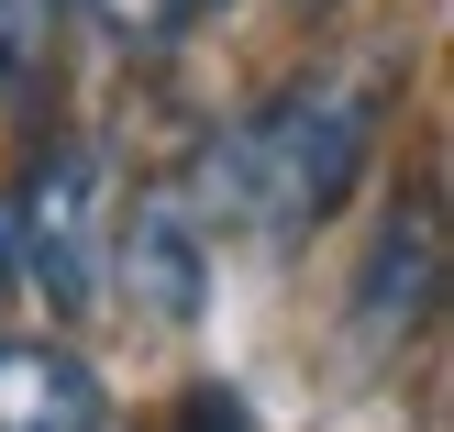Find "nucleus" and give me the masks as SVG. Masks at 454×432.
I'll return each mask as SVG.
<instances>
[{
  "mask_svg": "<svg viewBox=\"0 0 454 432\" xmlns=\"http://www.w3.org/2000/svg\"><path fill=\"white\" fill-rule=\"evenodd\" d=\"M111 222H122L111 155L89 133H44L22 189H12V278L44 310H89L111 288Z\"/></svg>",
  "mask_w": 454,
  "mask_h": 432,
  "instance_id": "obj_2",
  "label": "nucleus"
},
{
  "mask_svg": "<svg viewBox=\"0 0 454 432\" xmlns=\"http://www.w3.org/2000/svg\"><path fill=\"white\" fill-rule=\"evenodd\" d=\"M433 310H443V200L411 189V200L388 211V233H377L366 278H355V333L388 355V344H411Z\"/></svg>",
  "mask_w": 454,
  "mask_h": 432,
  "instance_id": "obj_4",
  "label": "nucleus"
},
{
  "mask_svg": "<svg viewBox=\"0 0 454 432\" xmlns=\"http://www.w3.org/2000/svg\"><path fill=\"white\" fill-rule=\"evenodd\" d=\"M200 12H222V0H200Z\"/></svg>",
  "mask_w": 454,
  "mask_h": 432,
  "instance_id": "obj_9",
  "label": "nucleus"
},
{
  "mask_svg": "<svg viewBox=\"0 0 454 432\" xmlns=\"http://www.w3.org/2000/svg\"><path fill=\"white\" fill-rule=\"evenodd\" d=\"M111 288H122L145 322L189 333L200 300H211V222H200L177 189H145L122 222H111Z\"/></svg>",
  "mask_w": 454,
  "mask_h": 432,
  "instance_id": "obj_3",
  "label": "nucleus"
},
{
  "mask_svg": "<svg viewBox=\"0 0 454 432\" xmlns=\"http://www.w3.org/2000/svg\"><path fill=\"white\" fill-rule=\"evenodd\" d=\"M167 432H255V411H244V399L222 389V377H200V389H177Z\"/></svg>",
  "mask_w": 454,
  "mask_h": 432,
  "instance_id": "obj_7",
  "label": "nucleus"
},
{
  "mask_svg": "<svg viewBox=\"0 0 454 432\" xmlns=\"http://www.w3.org/2000/svg\"><path fill=\"white\" fill-rule=\"evenodd\" d=\"M377 100H388L377 67H310L278 100L233 111L222 133H200V167H189L177 200H189L200 222H244V233H266V244L322 233L355 200L366 155H377Z\"/></svg>",
  "mask_w": 454,
  "mask_h": 432,
  "instance_id": "obj_1",
  "label": "nucleus"
},
{
  "mask_svg": "<svg viewBox=\"0 0 454 432\" xmlns=\"http://www.w3.org/2000/svg\"><path fill=\"white\" fill-rule=\"evenodd\" d=\"M0 432H111L89 355L44 333H0Z\"/></svg>",
  "mask_w": 454,
  "mask_h": 432,
  "instance_id": "obj_5",
  "label": "nucleus"
},
{
  "mask_svg": "<svg viewBox=\"0 0 454 432\" xmlns=\"http://www.w3.org/2000/svg\"><path fill=\"white\" fill-rule=\"evenodd\" d=\"M12 288L22 278H12V200H0V300H12Z\"/></svg>",
  "mask_w": 454,
  "mask_h": 432,
  "instance_id": "obj_8",
  "label": "nucleus"
},
{
  "mask_svg": "<svg viewBox=\"0 0 454 432\" xmlns=\"http://www.w3.org/2000/svg\"><path fill=\"white\" fill-rule=\"evenodd\" d=\"M56 78V0H0V111L44 100Z\"/></svg>",
  "mask_w": 454,
  "mask_h": 432,
  "instance_id": "obj_6",
  "label": "nucleus"
}]
</instances>
